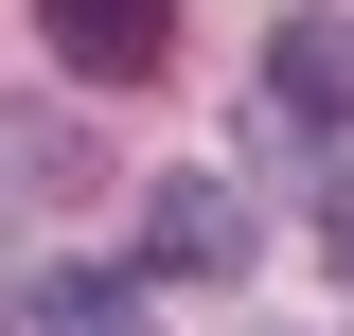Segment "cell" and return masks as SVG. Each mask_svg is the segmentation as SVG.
<instances>
[{
  "label": "cell",
  "instance_id": "1",
  "mask_svg": "<svg viewBox=\"0 0 354 336\" xmlns=\"http://www.w3.org/2000/svg\"><path fill=\"white\" fill-rule=\"evenodd\" d=\"M142 265H160V283H248V265H266L248 177H230V160H160V195H142Z\"/></svg>",
  "mask_w": 354,
  "mask_h": 336
},
{
  "label": "cell",
  "instance_id": "2",
  "mask_svg": "<svg viewBox=\"0 0 354 336\" xmlns=\"http://www.w3.org/2000/svg\"><path fill=\"white\" fill-rule=\"evenodd\" d=\"M36 53H53L71 88H142V71L177 53V0H36Z\"/></svg>",
  "mask_w": 354,
  "mask_h": 336
},
{
  "label": "cell",
  "instance_id": "3",
  "mask_svg": "<svg viewBox=\"0 0 354 336\" xmlns=\"http://www.w3.org/2000/svg\"><path fill=\"white\" fill-rule=\"evenodd\" d=\"M266 106L319 124V142H354V18H283L266 36Z\"/></svg>",
  "mask_w": 354,
  "mask_h": 336
},
{
  "label": "cell",
  "instance_id": "4",
  "mask_svg": "<svg viewBox=\"0 0 354 336\" xmlns=\"http://www.w3.org/2000/svg\"><path fill=\"white\" fill-rule=\"evenodd\" d=\"M142 283H160V265H36L18 301H36V336H160Z\"/></svg>",
  "mask_w": 354,
  "mask_h": 336
},
{
  "label": "cell",
  "instance_id": "5",
  "mask_svg": "<svg viewBox=\"0 0 354 336\" xmlns=\"http://www.w3.org/2000/svg\"><path fill=\"white\" fill-rule=\"evenodd\" d=\"M319 265L354 283V160H337V195H319Z\"/></svg>",
  "mask_w": 354,
  "mask_h": 336
}]
</instances>
